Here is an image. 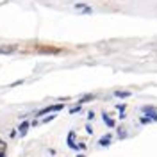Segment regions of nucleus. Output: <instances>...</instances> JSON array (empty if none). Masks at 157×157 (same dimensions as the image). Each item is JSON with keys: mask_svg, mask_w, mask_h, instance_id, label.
Masks as SVG:
<instances>
[{"mask_svg": "<svg viewBox=\"0 0 157 157\" xmlns=\"http://www.w3.org/2000/svg\"><path fill=\"white\" fill-rule=\"evenodd\" d=\"M64 109V104L63 102H59V104H52V105H47V107L39 109L34 113V116L36 118H43L45 114H50V113H59V111H63Z\"/></svg>", "mask_w": 157, "mask_h": 157, "instance_id": "1", "label": "nucleus"}, {"mask_svg": "<svg viewBox=\"0 0 157 157\" xmlns=\"http://www.w3.org/2000/svg\"><path fill=\"white\" fill-rule=\"evenodd\" d=\"M113 139H114V136L111 134V132H107V134H104V136L98 139V147H109L111 143H113Z\"/></svg>", "mask_w": 157, "mask_h": 157, "instance_id": "2", "label": "nucleus"}, {"mask_svg": "<svg viewBox=\"0 0 157 157\" xmlns=\"http://www.w3.org/2000/svg\"><path fill=\"white\" fill-rule=\"evenodd\" d=\"M66 145H68V148H71V150H78V145L75 143V130H70V132H68Z\"/></svg>", "mask_w": 157, "mask_h": 157, "instance_id": "3", "label": "nucleus"}, {"mask_svg": "<svg viewBox=\"0 0 157 157\" xmlns=\"http://www.w3.org/2000/svg\"><path fill=\"white\" fill-rule=\"evenodd\" d=\"M75 9L80 11L82 14H93V7H89L88 4H84V2H77L75 4Z\"/></svg>", "mask_w": 157, "mask_h": 157, "instance_id": "4", "label": "nucleus"}, {"mask_svg": "<svg viewBox=\"0 0 157 157\" xmlns=\"http://www.w3.org/2000/svg\"><path fill=\"white\" fill-rule=\"evenodd\" d=\"M139 111H141V114H145V116H154V114L157 113V107H155V105H150V104H148V105H141V109H139Z\"/></svg>", "mask_w": 157, "mask_h": 157, "instance_id": "5", "label": "nucleus"}, {"mask_svg": "<svg viewBox=\"0 0 157 157\" xmlns=\"http://www.w3.org/2000/svg\"><path fill=\"white\" fill-rule=\"evenodd\" d=\"M113 97L125 100V98H130V97H132V91H127V89H116V91H113Z\"/></svg>", "mask_w": 157, "mask_h": 157, "instance_id": "6", "label": "nucleus"}, {"mask_svg": "<svg viewBox=\"0 0 157 157\" xmlns=\"http://www.w3.org/2000/svg\"><path fill=\"white\" fill-rule=\"evenodd\" d=\"M102 120H104V123H105L107 128H116V121L109 116V113H102Z\"/></svg>", "mask_w": 157, "mask_h": 157, "instance_id": "7", "label": "nucleus"}, {"mask_svg": "<svg viewBox=\"0 0 157 157\" xmlns=\"http://www.w3.org/2000/svg\"><path fill=\"white\" fill-rule=\"evenodd\" d=\"M29 128H30V123L27 121V120H25V121H21V123L18 125V132H20V136H25Z\"/></svg>", "mask_w": 157, "mask_h": 157, "instance_id": "8", "label": "nucleus"}, {"mask_svg": "<svg viewBox=\"0 0 157 157\" xmlns=\"http://www.w3.org/2000/svg\"><path fill=\"white\" fill-rule=\"evenodd\" d=\"M95 95L93 93H89V95H84V97H80V100H77L78 105H84V104H88V102H91V100H95Z\"/></svg>", "mask_w": 157, "mask_h": 157, "instance_id": "9", "label": "nucleus"}, {"mask_svg": "<svg viewBox=\"0 0 157 157\" xmlns=\"http://www.w3.org/2000/svg\"><path fill=\"white\" fill-rule=\"evenodd\" d=\"M116 130H118V139H125L128 136L127 130H123V127H116Z\"/></svg>", "mask_w": 157, "mask_h": 157, "instance_id": "10", "label": "nucleus"}, {"mask_svg": "<svg viewBox=\"0 0 157 157\" xmlns=\"http://www.w3.org/2000/svg\"><path fill=\"white\" fill-rule=\"evenodd\" d=\"M139 123H141V125H148V123H154V121H152L150 116H145V114H143V116L139 118Z\"/></svg>", "mask_w": 157, "mask_h": 157, "instance_id": "11", "label": "nucleus"}, {"mask_svg": "<svg viewBox=\"0 0 157 157\" xmlns=\"http://www.w3.org/2000/svg\"><path fill=\"white\" fill-rule=\"evenodd\" d=\"M14 50H16V47H0V54H11Z\"/></svg>", "mask_w": 157, "mask_h": 157, "instance_id": "12", "label": "nucleus"}, {"mask_svg": "<svg viewBox=\"0 0 157 157\" xmlns=\"http://www.w3.org/2000/svg\"><path fill=\"white\" fill-rule=\"evenodd\" d=\"M6 148H7V145L0 139V157H6Z\"/></svg>", "mask_w": 157, "mask_h": 157, "instance_id": "13", "label": "nucleus"}, {"mask_svg": "<svg viewBox=\"0 0 157 157\" xmlns=\"http://www.w3.org/2000/svg\"><path fill=\"white\" fill-rule=\"evenodd\" d=\"M56 118H57V114H50V116H45V118H41V123H48V121L56 120Z\"/></svg>", "mask_w": 157, "mask_h": 157, "instance_id": "14", "label": "nucleus"}, {"mask_svg": "<svg viewBox=\"0 0 157 157\" xmlns=\"http://www.w3.org/2000/svg\"><path fill=\"white\" fill-rule=\"evenodd\" d=\"M80 111H82V105H75V107H71L70 109V114H77V113H80Z\"/></svg>", "mask_w": 157, "mask_h": 157, "instance_id": "15", "label": "nucleus"}, {"mask_svg": "<svg viewBox=\"0 0 157 157\" xmlns=\"http://www.w3.org/2000/svg\"><path fill=\"white\" fill-rule=\"evenodd\" d=\"M116 109L120 111V113H125V111H127V104H118Z\"/></svg>", "mask_w": 157, "mask_h": 157, "instance_id": "16", "label": "nucleus"}, {"mask_svg": "<svg viewBox=\"0 0 157 157\" xmlns=\"http://www.w3.org/2000/svg\"><path fill=\"white\" fill-rule=\"evenodd\" d=\"M86 132H88V134H93V127H91V123L86 125Z\"/></svg>", "mask_w": 157, "mask_h": 157, "instance_id": "17", "label": "nucleus"}, {"mask_svg": "<svg viewBox=\"0 0 157 157\" xmlns=\"http://www.w3.org/2000/svg\"><path fill=\"white\" fill-rule=\"evenodd\" d=\"M93 118H95V113H93V111H89V113H88V120H89V121H91Z\"/></svg>", "mask_w": 157, "mask_h": 157, "instance_id": "18", "label": "nucleus"}, {"mask_svg": "<svg viewBox=\"0 0 157 157\" xmlns=\"http://www.w3.org/2000/svg\"><path fill=\"white\" fill-rule=\"evenodd\" d=\"M150 118H152V121H157V113L154 114V116H150Z\"/></svg>", "mask_w": 157, "mask_h": 157, "instance_id": "19", "label": "nucleus"}, {"mask_svg": "<svg viewBox=\"0 0 157 157\" xmlns=\"http://www.w3.org/2000/svg\"><path fill=\"white\" fill-rule=\"evenodd\" d=\"M77 157H86V155H84V154H77Z\"/></svg>", "mask_w": 157, "mask_h": 157, "instance_id": "20", "label": "nucleus"}]
</instances>
